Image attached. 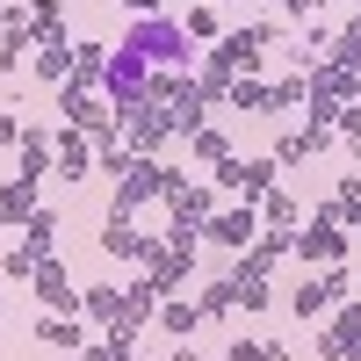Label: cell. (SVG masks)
I'll return each mask as SVG.
<instances>
[{
  "mask_svg": "<svg viewBox=\"0 0 361 361\" xmlns=\"http://www.w3.org/2000/svg\"><path fill=\"white\" fill-rule=\"evenodd\" d=\"M347 253H354V238H347V217H340V202L311 209V224L296 231V260H304V267H340Z\"/></svg>",
  "mask_w": 361,
  "mask_h": 361,
  "instance_id": "6da1fadb",
  "label": "cell"
},
{
  "mask_svg": "<svg viewBox=\"0 0 361 361\" xmlns=\"http://www.w3.org/2000/svg\"><path fill=\"white\" fill-rule=\"evenodd\" d=\"M159 188H166V166H159L152 152H123V166H116V195H109V217H137Z\"/></svg>",
  "mask_w": 361,
  "mask_h": 361,
  "instance_id": "7a4b0ae2",
  "label": "cell"
},
{
  "mask_svg": "<svg viewBox=\"0 0 361 361\" xmlns=\"http://www.w3.org/2000/svg\"><path fill=\"white\" fill-rule=\"evenodd\" d=\"M159 202L173 209V224H180V231H209V217H217V195H209V180H188V173H173V166H166Z\"/></svg>",
  "mask_w": 361,
  "mask_h": 361,
  "instance_id": "3957f363",
  "label": "cell"
},
{
  "mask_svg": "<svg viewBox=\"0 0 361 361\" xmlns=\"http://www.w3.org/2000/svg\"><path fill=\"white\" fill-rule=\"evenodd\" d=\"M145 87H152V58H145V51H109V73H102V94L109 102H137L145 94Z\"/></svg>",
  "mask_w": 361,
  "mask_h": 361,
  "instance_id": "277c9868",
  "label": "cell"
},
{
  "mask_svg": "<svg viewBox=\"0 0 361 361\" xmlns=\"http://www.w3.org/2000/svg\"><path fill=\"white\" fill-rule=\"evenodd\" d=\"M130 51L159 58V66H180V58H188V29H180V22H166V15H145V22L130 29Z\"/></svg>",
  "mask_w": 361,
  "mask_h": 361,
  "instance_id": "5b68a950",
  "label": "cell"
},
{
  "mask_svg": "<svg viewBox=\"0 0 361 361\" xmlns=\"http://www.w3.org/2000/svg\"><path fill=\"white\" fill-rule=\"evenodd\" d=\"M209 180H217V188H231V195H246V202H260L267 188H275V152H267V159H217V173H209Z\"/></svg>",
  "mask_w": 361,
  "mask_h": 361,
  "instance_id": "8992f818",
  "label": "cell"
},
{
  "mask_svg": "<svg viewBox=\"0 0 361 361\" xmlns=\"http://www.w3.org/2000/svg\"><path fill=\"white\" fill-rule=\"evenodd\" d=\"M347 304V267H318V275H304V289L289 296L296 318H318V311H340Z\"/></svg>",
  "mask_w": 361,
  "mask_h": 361,
  "instance_id": "52a82bcc",
  "label": "cell"
},
{
  "mask_svg": "<svg viewBox=\"0 0 361 361\" xmlns=\"http://www.w3.org/2000/svg\"><path fill=\"white\" fill-rule=\"evenodd\" d=\"M267 44H275V29H267V22H246V29H231V37H217V51H209V58H217L224 73H253Z\"/></svg>",
  "mask_w": 361,
  "mask_h": 361,
  "instance_id": "ba28073f",
  "label": "cell"
},
{
  "mask_svg": "<svg viewBox=\"0 0 361 361\" xmlns=\"http://www.w3.org/2000/svg\"><path fill=\"white\" fill-rule=\"evenodd\" d=\"M209 238H217V246H231V253H246L253 238H260V202H238V209H217V217H209Z\"/></svg>",
  "mask_w": 361,
  "mask_h": 361,
  "instance_id": "9c48e42d",
  "label": "cell"
},
{
  "mask_svg": "<svg viewBox=\"0 0 361 361\" xmlns=\"http://www.w3.org/2000/svg\"><path fill=\"white\" fill-rule=\"evenodd\" d=\"M29 282H37L44 311H73V318H80V296H73V275H66V260H58V253H44V260H37V275H29Z\"/></svg>",
  "mask_w": 361,
  "mask_h": 361,
  "instance_id": "30bf717a",
  "label": "cell"
},
{
  "mask_svg": "<svg viewBox=\"0 0 361 361\" xmlns=\"http://www.w3.org/2000/svg\"><path fill=\"white\" fill-rule=\"evenodd\" d=\"M51 137H58V180H73V188H80V180L94 173V137L73 130V123H66V130H51Z\"/></svg>",
  "mask_w": 361,
  "mask_h": 361,
  "instance_id": "8fae6325",
  "label": "cell"
},
{
  "mask_svg": "<svg viewBox=\"0 0 361 361\" xmlns=\"http://www.w3.org/2000/svg\"><path fill=\"white\" fill-rule=\"evenodd\" d=\"M102 253H109V260H137V267H145V260L159 253V238H145L130 217H109V231H102Z\"/></svg>",
  "mask_w": 361,
  "mask_h": 361,
  "instance_id": "7c38bea8",
  "label": "cell"
},
{
  "mask_svg": "<svg viewBox=\"0 0 361 361\" xmlns=\"http://www.w3.org/2000/svg\"><path fill=\"white\" fill-rule=\"evenodd\" d=\"M145 275H152V289H159V296H173L180 282L195 275V253H180V246H166V238H159V253L145 260Z\"/></svg>",
  "mask_w": 361,
  "mask_h": 361,
  "instance_id": "4fadbf2b",
  "label": "cell"
},
{
  "mask_svg": "<svg viewBox=\"0 0 361 361\" xmlns=\"http://www.w3.org/2000/svg\"><path fill=\"white\" fill-rule=\"evenodd\" d=\"M37 340L58 347V354H80V347H87V325H80L73 311H44V318H37Z\"/></svg>",
  "mask_w": 361,
  "mask_h": 361,
  "instance_id": "5bb4252c",
  "label": "cell"
},
{
  "mask_svg": "<svg viewBox=\"0 0 361 361\" xmlns=\"http://www.w3.org/2000/svg\"><path fill=\"white\" fill-rule=\"evenodd\" d=\"M29 51H37V22L15 8L8 22H0V73H15V58H29Z\"/></svg>",
  "mask_w": 361,
  "mask_h": 361,
  "instance_id": "9a60e30c",
  "label": "cell"
},
{
  "mask_svg": "<svg viewBox=\"0 0 361 361\" xmlns=\"http://www.w3.org/2000/svg\"><path fill=\"white\" fill-rule=\"evenodd\" d=\"M325 145H333V123H304V130H289V137L275 145V166H296V159L325 152Z\"/></svg>",
  "mask_w": 361,
  "mask_h": 361,
  "instance_id": "2e32d148",
  "label": "cell"
},
{
  "mask_svg": "<svg viewBox=\"0 0 361 361\" xmlns=\"http://www.w3.org/2000/svg\"><path fill=\"white\" fill-rule=\"evenodd\" d=\"M29 217H37V180H22V173H15V180H0V224H15V231H22Z\"/></svg>",
  "mask_w": 361,
  "mask_h": 361,
  "instance_id": "e0dca14e",
  "label": "cell"
},
{
  "mask_svg": "<svg viewBox=\"0 0 361 361\" xmlns=\"http://www.w3.org/2000/svg\"><path fill=\"white\" fill-rule=\"evenodd\" d=\"M224 102H231L238 116H275V87H260L253 73H238V80H231V94H224Z\"/></svg>",
  "mask_w": 361,
  "mask_h": 361,
  "instance_id": "ac0fdd59",
  "label": "cell"
},
{
  "mask_svg": "<svg viewBox=\"0 0 361 361\" xmlns=\"http://www.w3.org/2000/svg\"><path fill=\"white\" fill-rule=\"evenodd\" d=\"M260 224H267V231H296V224H304V209H296L289 188H267V195H260Z\"/></svg>",
  "mask_w": 361,
  "mask_h": 361,
  "instance_id": "d6986e66",
  "label": "cell"
},
{
  "mask_svg": "<svg viewBox=\"0 0 361 361\" xmlns=\"http://www.w3.org/2000/svg\"><path fill=\"white\" fill-rule=\"evenodd\" d=\"M80 361H137V333H123V325H109V340H87Z\"/></svg>",
  "mask_w": 361,
  "mask_h": 361,
  "instance_id": "ffe728a7",
  "label": "cell"
},
{
  "mask_svg": "<svg viewBox=\"0 0 361 361\" xmlns=\"http://www.w3.org/2000/svg\"><path fill=\"white\" fill-rule=\"evenodd\" d=\"M159 325H166L173 340H188L195 325H202V304H188V296H159Z\"/></svg>",
  "mask_w": 361,
  "mask_h": 361,
  "instance_id": "44dd1931",
  "label": "cell"
},
{
  "mask_svg": "<svg viewBox=\"0 0 361 361\" xmlns=\"http://www.w3.org/2000/svg\"><path fill=\"white\" fill-rule=\"evenodd\" d=\"M116 304H123V289H109V282L80 289V318H94V325H116Z\"/></svg>",
  "mask_w": 361,
  "mask_h": 361,
  "instance_id": "7402d4cb",
  "label": "cell"
},
{
  "mask_svg": "<svg viewBox=\"0 0 361 361\" xmlns=\"http://www.w3.org/2000/svg\"><path fill=\"white\" fill-rule=\"evenodd\" d=\"M37 80L66 87V80H73V44H37Z\"/></svg>",
  "mask_w": 361,
  "mask_h": 361,
  "instance_id": "603a6c76",
  "label": "cell"
},
{
  "mask_svg": "<svg viewBox=\"0 0 361 361\" xmlns=\"http://www.w3.org/2000/svg\"><path fill=\"white\" fill-rule=\"evenodd\" d=\"M325 66H340V73H354V80H361V22H347L340 37H333V51H325Z\"/></svg>",
  "mask_w": 361,
  "mask_h": 361,
  "instance_id": "cb8c5ba5",
  "label": "cell"
},
{
  "mask_svg": "<svg viewBox=\"0 0 361 361\" xmlns=\"http://www.w3.org/2000/svg\"><path fill=\"white\" fill-rule=\"evenodd\" d=\"M231 296H238V311H267V275H253V267H231Z\"/></svg>",
  "mask_w": 361,
  "mask_h": 361,
  "instance_id": "d4e9b609",
  "label": "cell"
},
{
  "mask_svg": "<svg viewBox=\"0 0 361 361\" xmlns=\"http://www.w3.org/2000/svg\"><path fill=\"white\" fill-rule=\"evenodd\" d=\"M37 260H44V253H37V246H22V238H15V246L0 253V275H8V282H29V275H37Z\"/></svg>",
  "mask_w": 361,
  "mask_h": 361,
  "instance_id": "484cf974",
  "label": "cell"
},
{
  "mask_svg": "<svg viewBox=\"0 0 361 361\" xmlns=\"http://www.w3.org/2000/svg\"><path fill=\"white\" fill-rule=\"evenodd\" d=\"M188 152H195V159H209V166H217V159H231V137H224L217 123H202V130L188 137Z\"/></svg>",
  "mask_w": 361,
  "mask_h": 361,
  "instance_id": "4316f807",
  "label": "cell"
},
{
  "mask_svg": "<svg viewBox=\"0 0 361 361\" xmlns=\"http://www.w3.org/2000/svg\"><path fill=\"white\" fill-rule=\"evenodd\" d=\"M22 246H37V253H51V246H58V217H51V209H37V217L22 224Z\"/></svg>",
  "mask_w": 361,
  "mask_h": 361,
  "instance_id": "83f0119b",
  "label": "cell"
},
{
  "mask_svg": "<svg viewBox=\"0 0 361 361\" xmlns=\"http://www.w3.org/2000/svg\"><path fill=\"white\" fill-rule=\"evenodd\" d=\"M195 304H202V318H224V311H238V296H231V275H224V282H209V289L195 296Z\"/></svg>",
  "mask_w": 361,
  "mask_h": 361,
  "instance_id": "f1b7e54d",
  "label": "cell"
},
{
  "mask_svg": "<svg viewBox=\"0 0 361 361\" xmlns=\"http://www.w3.org/2000/svg\"><path fill=\"white\" fill-rule=\"evenodd\" d=\"M231 361H289V347H275V340H231Z\"/></svg>",
  "mask_w": 361,
  "mask_h": 361,
  "instance_id": "f546056e",
  "label": "cell"
},
{
  "mask_svg": "<svg viewBox=\"0 0 361 361\" xmlns=\"http://www.w3.org/2000/svg\"><path fill=\"white\" fill-rule=\"evenodd\" d=\"M333 202H340L347 231H361V173H347V180H340V195H333Z\"/></svg>",
  "mask_w": 361,
  "mask_h": 361,
  "instance_id": "4dcf8cb0",
  "label": "cell"
},
{
  "mask_svg": "<svg viewBox=\"0 0 361 361\" xmlns=\"http://www.w3.org/2000/svg\"><path fill=\"white\" fill-rule=\"evenodd\" d=\"M188 44H217V8H188Z\"/></svg>",
  "mask_w": 361,
  "mask_h": 361,
  "instance_id": "1f68e13d",
  "label": "cell"
},
{
  "mask_svg": "<svg viewBox=\"0 0 361 361\" xmlns=\"http://www.w3.org/2000/svg\"><path fill=\"white\" fill-rule=\"evenodd\" d=\"M340 130H347V137H354V152H361V94H354V102H347V109H340Z\"/></svg>",
  "mask_w": 361,
  "mask_h": 361,
  "instance_id": "d6a6232c",
  "label": "cell"
},
{
  "mask_svg": "<svg viewBox=\"0 0 361 361\" xmlns=\"http://www.w3.org/2000/svg\"><path fill=\"white\" fill-rule=\"evenodd\" d=\"M29 22H66V0H29Z\"/></svg>",
  "mask_w": 361,
  "mask_h": 361,
  "instance_id": "836d02e7",
  "label": "cell"
},
{
  "mask_svg": "<svg viewBox=\"0 0 361 361\" xmlns=\"http://www.w3.org/2000/svg\"><path fill=\"white\" fill-rule=\"evenodd\" d=\"M15 137H22V123H15V109H0V152H8Z\"/></svg>",
  "mask_w": 361,
  "mask_h": 361,
  "instance_id": "e575fe53",
  "label": "cell"
},
{
  "mask_svg": "<svg viewBox=\"0 0 361 361\" xmlns=\"http://www.w3.org/2000/svg\"><path fill=\"white\" fill-rule=\"evenodd\" d=\"M282 8H289L296 22H318V8H325V0H282Z\"/></svg>",
  "mask_w": 361,
  "mask_h": 361,
  "instance_id": "d590c367",
  "label": "cell"
},
{
  "mask_svg": "<svg viewBox=\"0 0 361 361\" xmlns=\"http://www.w3.org/2000/svg\"><path fill=\"white\" fill-rule=\"evenodd\" d=\"M123 8H130V15L145 22V15H159V8H166V0H123Z\"/></svg>",
  "mask_w": 361,
  "mask_h": 361,
  "instance_id": "8d00e7d4",
  "label": "cell"
},
{
  "mask_svg": "<svg viewBox=\"0 0 361 361\" xmlns=\"http://www.w3.org/2000/svg\"><path fill=\"white\" fill-rule=\"evenodd\" d=\"M173 361H202V354H195V347H173Z\"/></svg>",
  "mask_w": 361,
  "mask_h": 361,
  "instance_id": "74e56055",
  "label": "cell"
},
{
  "mask_svg": "<svg viewBox=\"0 0 361 361\" xmlns=\"http://www.w3.org/2000/svg\"><path fill=\"white\" fill-rule=\"evenodd\" d=\"M8 15H15V8H8V0H0V22H8Z\"/></svg>",
  "mask_w": 361,
  "mask_h": 361,
  "instance_id": "f35d334b",
  "label": "cell"
},
{
  "mask_svg": "<svg viewBox=\"0 0 361 361\" xmlns=\"http://www.w3.org/2000/svg\"><path fill=\"white\" fill-rule=\"evenodd\" d=\"M354 22H361V15H354Z\"/></svg>",
  "mask_w": 361,
  "mask_h": 361,
  "instance_id": "ab89813d",
  "label": "cell"
}]
</instances>
